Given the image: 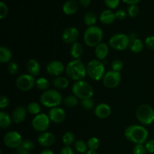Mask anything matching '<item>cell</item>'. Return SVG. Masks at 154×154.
I'll return each mask as SVG.
<instances>
[{"instance_id": "836d02e7", "label": "cell", "mask_w": 154, "mask_h": 154, "mask_svg": "<svg viewBox=\"0 0 154 154\" xmlns=\"http://www.w3.org/2000/svg\"><path fill=\"white\" fill-rule=\"evenodd\" d=\"M75 141V135L72 132H67L63 135V142L66 146H69L72 144Z\"/></svg>"}, {"instance_id": "3957f363", "label": "cell", "mask_w": 154, "mask_h": 154, "mask_svg": "<svg viewBox=\"0 0 154 154\" xmlns=\"http://www.w3.org/2000/svg\"><path fill=\"white\" fill-rule=\"evenodd\" d=\"M103 38V32L100 27L97 26H89L84 32V41L89 47H96L102 43Z\"/></svg>"}, {"instance_id": "484cf974", "label": "cell", "mask_w": 154, "mask_h": 154, "mask_svg": "<svg viewBox=\"0 0 154 154\" xmlns=\"http://www.w3.org/2000/svg\"><path fill=\"white\" fill-rule=\"evenodd\" d=\"M53 85L57 89H66L69 85V80L64 77H56L53 80Z\"/></svg>"}, {"instance_id": "603a6c76", "label": "cell", "mask_w": 154, "mask_h": 154, "mask_svg": "<svg viewBox=\"0 0 154 154\" xmlns=\"http://www.w3.org/2000/svg\"><path fill=\"white\" fill-rule=\"evenodd\" d=\"M129 48L132 52L135 53V54H138V53H141L144 49V43L141 39L138 38L129 39Z\"/></svg>"}, {"instance_id": "f1b7e54d", "label": "cell", "mask_w": 154, "mask_h": 154, "mask_svg": "<svg viewBox=\"0 0 154 154\" xmlns=\"http://www.w3.org/2000/svg\"><path fill=\"white\" fill-rule=\"evenodd\" d=\"M84 21L86 25L88 26H95L96 21H97V15L93 11H89L85 14L84 17Z\"/></svg>"}, {"instance_id": "7402d4cb", "label": "cell", "mask_w": 154, "mask_h": 154, "mask_svg": "<svg viewBox=\"0 0 154 154\" xmlns=\"http://www.w3.org/2000/svg\"><path fill=\"white\" fill-rule=\"evenodd\" d=\"M78 8L79 5L75 0H69L63 5V11L66 14L72 15L78 11Z\"/></svg>"}, {"instance_id": "b9f144b4", "label": "cell", "mask_w": 154, "mask_h": 154, "mask_svg": "<svg viewBox=\"0 0 154 154\" xmlns=\"http://www.w3.org/2000/svg\"><path fill=\"white\" fill-rule=\"evenodd\" d=\"M104 1L107 7L111 9L116 8L120 3V0H104Z\"/></svg>"}, {"instance_id": "1f68e13d", "label": "cell", "mask_w": 154, "mask_h": 154, "mask_svg": "<svg viewBox=\"0 0 154 154\" xmlns=\"http://www.w3.org/2000/svg\"><path fill=\"white\" fill-rule=\"evenodd\" d=\"M35 85L38 90L46 91L49 87L50 83L48 80L45 78H39L36 80Z\"/></svg>"}, {"instance_id": "30bf717a", "label": "cell", "mask_w": 154, "mask_h": 154, "mask_svg": "<svg viewBox=\"0 0 154 154\" xmlns=\"http://www.w3.org/2000/svg\"><path fill=\"white\" fill-rule=\"evenodd\" d=\"M51 123L49 116L46 114H39L33 118L32 121V128L37 132H45L48 129Z\"/></svg>"}, {"instance_id": "816d5d0a", "label": "cell", "mask_w": 154, "mask_h": 154, "mask_svg": "<svg viewBox=\"0 0 154 154\" xmlns=\"http://www.w3.org/2000/svg\"><path fill=\"white\" fill-rule=\"evenodd\" d=\"M128 37H129V39H132V38H137V35L136 33L135 32H131L130 34L128 35Z\"/></svg>"}, {"instance_id": "7c38bea8", "label": "cell", "mask_w": 154, "mask_h": 154, "mask_svg": "<svg viewBox=\"0 0 154 154\" xmlns=\"http://www.w3.org/2000/svg\"><path fill=\"white\" fill-rule=\"evenodd\" d=\"M121 81V75L120 72L109 71L103 77V84L109 89L117 87Z\"/></svg>"}, {"instance_id": "44dd1931", "label": "cell", "mask_w": 154, "mask_h": 154, "mask_svg": "<svg viewBox=\"0 0 154 154\" xmlns=\"http://www.w3.org/2000/svg\"><path fill=\"white\" fill-rule=\"evenodd\" d=\"M116 18L117 17H116L115 13H114L112 11L109 10V9L103 11L100 14V17H99V20H100L101 22L105 25L111 24L115 20Z\"/></svg>"}, {"instance_id": "681fc988", "label": "cell", "mask_w": 154, "mask_h": 154, "mask_svg": "<svg viewBox=\"0 0 154 154\" xmlns=\"http://www.w3.org/2000/svg\"><path fill=\"white\" fill-rule=\"evenodd\" d=\"M141 0H123V2L129 5H133L138 4Z\"/></svg>"}, {"instance_id": "f546056e", "label": "cell", "mask_w": 154, "mask_h": 154, "mask_svg": "<svg viewBox=\"0 0 154 154\" xmlns=\"http://www.w3.org/2000/svg\"><path fill=\"white\" fill-rule=\"evenodd\" d=\"M27 111L29 113L33 114V115H38V114H41V111H42V108H41V105H39L38 102H31L27 106Z\"/></svg>"}, {"instance_id": "c3c4849f", "label": "cell", "mask_w": 154, "mask_h": 154, "mask_svg": "<svg viewBox=\"0 0 154 154\" xmlns=\"http://www.w3.org/2000/svg\"><path fill=\"white\" fill-rule=\"evenodd\" d=\"M79 2L83 7H88L91 3V0H79Z\"/></svg>"}, {"instance_id": "d6986e66", "label": "cell", "mask_w": 154, "mask_h": 154, "mask_svg": "<svg viewBox=\"0 0 154 154\" xmlns=\"http://www.w3.org/2000/svg\"><path fill=\"white\" fill-rule=\"evenodd\" d=\"M26 70L29 75L33 77L38 76L41 72V66L35 59H31L26 63Z\"/></svg>"}, {"instance_id": "db71d44e", "label": "cell", "mask_w": 154, "mask_h": 154, "mask_svg": "<svg viewBox=\"0 0 154 154\" xmlns=\"http://www.w3.org/2000/svg\"><path fill=\"white\" fill-rule=\"evenodd\" d=\"M20 154H30L29 153H20Z\"/></svg>"}, {"instance_id": "ffe728a7", "label": "cell", "mask_w": 154, "mask_h": 154, "mask_svg": "<svg viewBox=\"0 0 154 154\" xmlns=\"http://www.w3.org/2000/svg\"><path fill=\"white\" fill-rule=\"evenodd\" d=\"M108 52H109V48H108V45L106 43H102L99 44V45L96 47L95 49V53H96V56L97 57L98 60L103 61L105 60V58L108 56Z\"/></svg>"}, {"instance_id": "277c9868", "label": "cell", "mask_w": 154, "mask_h": 154, "mask_svg": "<svg viewBox=\"0 0 154 154\" xmlns=\"http://www.w3.org/2000/svg\"><path fill=\"white\" fill-rule=\"evenodd\" d=\"M72 90L74 96L81 100L92 99V96L94 93L93 87L87 81H84V80L75 81V84L72 86Z\"/></svg>"}, {"instance_id": "ac0fdd59", "label": "cell", "mask_w": 154, "mask_h": 154, "mask_svg": "<svg viewBox=\"0 0 154 154\" xmlns=\"http://www.w3.org/2000/svg\"><path fill=\"white\" fill-rule=\"evenodd\" d=\"M95 114L100 119H106L111 115V110L108 105L105 103H101L95 108Z\"/></svg>"}, {"instance_id": "ee69618b", "label": "cell", "mask_w": 154, "mask_h": 154, "mask_svg": "<svg viewBox=\"0 0 154 154\" xmlns=\"http://www.w3.org/2000/svg\"><path fill=\"white\" fill-rule=\"evenodd\" d=\"M9 105V100L6 96H2L0 97V108L1 109H4L6 107L8 106Z\"/></svg>"}, {"instance_id": "8d00e7d4", "label": "cell", "mask_w": 154, "mask_h": 154, "mask_svg": "<svg viewBox=\"0 0 154 154\" xmlns=\"http://www.w3.org/2000/svg\"><path fill=\"white\" fill-rule=\"evenodd\" d=\"M111 68L112 71L116 72H120L123 68V63L120 60H114L111 63Z\"/></svg>"}, {"instance_id": "4fadbf2b", "label": "cell", "mask_w": 154, "mask_h": 154, "mask_svg": "<svg viewBox=\"0 0 154 154\" xmlns=\"http://www.w3.org/2000/svg\"><path fill=\"white\" fill-rule=\"evenodd\" d=\"M79 37V32L75 27H69L63 31L62 39L66 44H74L77 42Z\"/></svg>"}, {"instance_id": "7bdbcfd3", "label": "cell", "mask_w": 154, "mask_h": 154, "mask_svg": "<svg viewBox=\"0 0 154 154\" xmlns=\"http://www.w3.org/2000/svg\"><path fill=\"white\" fill-rule=\"evenodd\" d=\"M144 44H145V46L147 47L148 49L154 50V36L150 35L148 36L147 38H146Z\"/></svg>"}, {"instance_id": "ba28073f", "label": "cell", "mask_w": 154, "mask_h": 154, "mask_svg": "<svg viewBox=\"0 0 154 154\" xmlns=\"http://www.w3.org/2000/svg\"><path fill=\"white\" fill-rule=\"evenodd\" d=\"M129 37L123 33L114 35L109 40V45L116 51H124L129 48Z\"/></svg>"}, {"instance_id": "d4e9b609", "label": "cell", "mask_w": 154, "mask_h": 154, "mask_svg": "<svg viewBox=\"0 0 154 154\" xmlns=\"http://www.w3.org/2000/svg\"><path fill=\"white\" fill-rule=\"evenodd\" d=\"M84 53V48L79 42H75L72 44L70 49L71 56L75 60H79Z\"/></svg>"}, {"instance_id": "d6a6232c", "label": "cell", "mask_w": 154, "mask_h": 154, "mask_svg": "<svg viewBox=\"0 0 154 154\" xmlns=\"http://www.w3.org/2000/svg\"><path fill=\"white\" fill-rule=\"evenodd\" d=\"M75 148L78 153H84L87 152L88 146H87V143H85L82 140H78V141H75Z\"/></svg>"}, {"instance_id": "8fae6325", "label": "cell", "mask_w": 154, "mask_h": 154, "mask_svg": "<svg viewBox=\"0 0 154 154\" xmlns=\"http://www.w3.org/2000/svg\"><path fill=\"white\" fill-rule=\"evenodd\" d=\"M4 144L6 147L12 149H17L23 142L22 137L15 131H10L5 135Z\"/></svg>"}, {"instance_id": "6da1fadb", "label": "cell", "mask_w": 154, "mask_h": 154, "mask_svg": "<svg viewBox=\"0 0 154 154\" xmlns=\"http://www.w3.org/2000/svg\"><path fill=\"white\" fill-rule=\"evenodd\" d=\"M124 135L130 142L135 144H143L147 141L148 132L142 126L130 125L125 130Z\"/></svg>"}, {"instance_id": "9a60e30c", "label": "cell", "mask_w": 154, "mask_h": 154, "mask_svg": "<svg viewBox=\"0 0 154 154\" xmlns=\"http://www.w3.org/2000/svg\"><path fill=\"white\" fill-rule=\"evenodd\" d=\"M47 72L51 76H55V77H59L60 76L61 74H63V72H64L65 67L64 65L60 61H57V60H54V61H51L47 65Z\"/></svg>"}, {"instance_id": "f35d334b", "label": "cell", "mask_w": 154, "mask_h": 154, "mask_svg": "<svg viewBox=\"0 0 154 154\" xmlns=\"http://www.w3.org/2000/svg\"><path fill=\"white\" fill-rule=\"evenodd\" d=\"M8 13V8L7 5L3 2H0V19H4Z\"/></svg>"}, {"instance_id": "cb8c5ba5", "label": "cell", "mask_w": 154, "mask_h": 154, "mask_svg": "<svg viewBox=\"0 0 154 154\" xmlns=\"http://www.w3.org/2000/svg\"><path fill=\"white\" fill-rule=\"evenodd\" d=\"M35 148V144L30 140H24L21 143L20 145L17 148V154H20L23 153H29L30 151Z\"/></svg>"}, {"instance_id": "60d3db41", "label": "cell", "mask_w": 154, "mask_h": 154, "mask_svg": "<svg viewBox=\"0 0 154 154\" xmlns=\"http://www.w3.org/2000/svg\"><path fill=\"white\" fill-rule=\"evenodd\" d=\"M132 151H133V154H146L147 150H146L145 145H143V144H135Z\"/></svg>"}, {"instance_id": "52a82bcc", "label": "cell", "mask_w": 154, "mask_h": 154, "mask_svg": "<svg viewBox=\"0 0 154 154\" xmlns=\"http://www.w3.org/2000/svg\"><path fill=\"white\" fill-rule=\"evenodd\" d=\"M137 120L142 125H150L154 121V110L150 105H141L136 109Z\"/></svg>"}, {"instance_id": "74e56055", "label": "cell", "mask_w": 154, "mask_h": 154, "mask_svg": "<svg viewBox=\"0 0 154 154\" xmlns=\"http://www.w3.org/2000/svg\"><path fill=\"white\" fill-rule=\"evenodd\" d=\"M127 13L131 17H135L138 16V13H139V8L136 5H129L127 8Z\"/></svg>"}, {"instance_id": "e0dca14e", "label": "cell", "mask_w": 154, "mask_h": 154, "mask_svg": "<svg viewBox=\"0 0 154 154\" xmlns=\"http://www.w3.org/2000/svg\"><path fill=\"white\" fill-rule=\"evenodd\" d=\"M27 108L23 106H19L14 110L12 113V121L15 123H20L24 121L27 115Z\"/></svg>"}, {"instance_id": "4dcf8cb0", "label": "cell", "mask_w": 154, "mask_h": 154, "mask_svg": "<svg viewBox=\"0 0 154 154\" xmlns=\"http://www.w3.org/2000/svg\"><path fill=\"white\" fill-rule=\"evenodd\" d=\"M63 103L68 108H75L78 105V99L75 96H69L63 99Z\"/></svg>"}, {"instance_id": "2e32d148", "label": "cell", "mask_w": 154, "mask_h": 154, "mask_svg": "<svg viewBox=\"0 0 154 154\" xmlns=\"http://www.w3.org/2000/svg\"><path fill=\"white\" fill-rule=\"evenodd\" d=\"M55 136L51 132H42L38 138V142L41 146L45 147H49L54 145L55 143Z\"/></svg>"}, {"instance_id": "f5cc1de1", "label": "cell", "mask_w": 154, "mask_h": 154, "mask_svg": "<svg viewBox=\"0 0 154 154\" xmlns=\"http://www.w3.org/2000/svg\"><path fill=\"white\" fill-rule=\"evenodd\" d=\"M85 154H98L96 153V150H89Z\"/></svg>"}, {"instance_id": "7a4b0ae2", "label": "cell", "mask_w": 154, "mask_h": 154, "mask_svg": "<svg viewBox=\"0 0 154 154\" xmlns=\"http://www.w3.org/2000/svg\"><path fill=\"white\" fill-rule=\"evenodd\" d=\"M67 76L74 81H81L87 75V69L81 60H75L67 65L66 69Z\"/></svg>"}, {"instance_id": "d590c367", "label": "cell", "mask_w": 154, "mask_h": 154, "mask_svg": "<svg viewBox=\"0 0 154 154\" xmlns=\"http://www.w3.org/2000/svg\"><path fill=\"white\" fill-rule=\"evenodd\" d=\"M81 106L84 109L87 110H91L94 108V101L92 99H84V100H81Z\"/></svg>"}, {"instance_id": "8992f818", "label": "cell", "mask_w": 154, "mask_h": 154, "mask_svg": "<svg viewBox=\"0 0 154 154\" xmlns=\"http://www.w3.org/2000/svg\"><path fill=\"white\" fill-rule=\"evenodd\" d=\"M87 73L91 79L94 81H99L103 78L105 74L104 63L99 60H92L87 63Z\"/></svg>"}, {"instance_id": "4316f807", "label": "cell", "mask_w": 154, "mask_h": 154, "mask_svg": "<svg viewBox=\"0 0 154 154\" xmlns=\"http://www.w3.org/2000/svg\"><path fill=\"white\" fill-rule=\"evenodd\" d=\"M12 57L11 51L5 47L0 48V62L2 63H6L11 61Z\"/></svg>"}, {"instance_id": "5b68a950", "label": "cell", "mask_w": 154, "mask_h": 154, "mask_svg": "<svg viewBox=\"0 0 154 154\" xmlns=\"http://www.w3.org/2000/svg\"><path fill=\"white\" fill-rule=\"evenodd\" d=\"M62 95L56 90H48L44 92L40 97V102L47 108L58 107L63 102Z\"/></svg>"}, {"instance_id": "f907efd6", "label": "cell", "mask_w": 154, "mask_h": 154, "mask_svg": "<svg viewBox=\"0 0 154 154\" xmlns=\"http://www.w3.org/2000/svg\"><path fill=\"white\" fill-rule=\"evenodd\" d=\"M40 154H55L54 151H52L51 150H49V149H45V150H42Z\"/></svg>"}, {"instance_id": "f6af8a7d", "label": "cell", "mask_w": 154, "mask_h": 154, "mask_svg": "<svg viewBox=\"0 0 154 154\" xmlns=\"http://www.w3.org/2000/svg\"><path fill=\"white\" fill-rule=\"evenodd\" d=\"M146 150L150 153H154V139L150 140L145 144Z\"/></svg>"}, {"instance_id": "9c48e42d", "label": "cell", "mask_w": 154, "mask_h": 154, "mask_svg": "<svg viewBox=\"0 0 154 154\" xmlns=\"http://www.w3.org/2000/svg\"><path fill=\"white\" fill-rule=\"evenodd\" d=\"M36 81L32 75L29 74H23L16 79L17 87L21 91H29L32 90L35 84Z\"/></svg>"}, {"instance_id": "83f0119b", "label": "cell", "mask_w": 154, "mask_h": 154, "mask_svg": "<svg viewBox=\"0 0 154 154\" xmlns=\"http://www.w3.org/2000/svg\"><path fill=\"white\" fill-rule=\"evenodd\" d=\"M12 118H11L8 114L4 111L0 112V127L2 129H7L11 124Z\"/></svg>"}, {"instance_id": "7dc6e473", "label": "cell", "mask_w": 154, "mask_h": 154, "mask_svg": "<svg viewBox=\"0 0 154 154\" xmlns=\"http://www.w3.org/2000/svg\"><path fill=\"white\" fill-rule=\"evenodd\" d=\"M60 154H75V153H74V151L72 149V147H70L69 146H66V147H63V148L62 149Z\"/></svg>"}, {"instance_id": "bcb514c9", "label": "cell", "mask_w": 154, "mask_h": 154, "mask_svg": "<svg viewBox=\"0 0 154 154\" xmlns=\"http://www.w3.org/2000/svg\"><path fill=\"white\" fill-rule=\"evenodd\" d=\"M116 17L119 20H124L126 17V11L123 10V9H120V10L117 11L115 13Z\"/></svg>"}, {"instance_id": "e575fe53", "label": "cell", "mask_w": 154, "mask_h": 154, "mask_svg": "<svg viewBox=\"0 0 154 154\" xmlns=\"http://www.w3.org/2000/svg\"><path fill=\"white\" fill-rule=\"evenodd\" d=\"M100 145V141L96 137H92L87 141V146L90 150H96L99 147Z\"/></svg>"}, {"instance_id": "5bb4252c", "label": "cell", "mask_w": 154, "mask_h": 154, "mask_svg": "<svg viewBox=\"0 0 154 154\" xmlns=\"http://www.w3.org/2000/svg\"><path fill=\"white\" fill-rule=\"evenodd\" d=\"M48 116L51 120L54 123H61L65 120L66 117V112L64 110L59 107H55L50 109Z\"/></svg>"}, {"instance_id": "ab89813d", "label": "cell", "mask_w": 154, "mask_h": 154, "mask_svg": "<svg viewBox=\"0 0 154 154\" xmlns=\"http://www.w3.org/2000/svg\"><path fill=\"white\" fill-rule=\"evenodd\" d=\"M18 70H19V66H18L17 63L15 62H11L8 66V71L11 75H15L17 73Z\"/></svg>"}]
</instances>
